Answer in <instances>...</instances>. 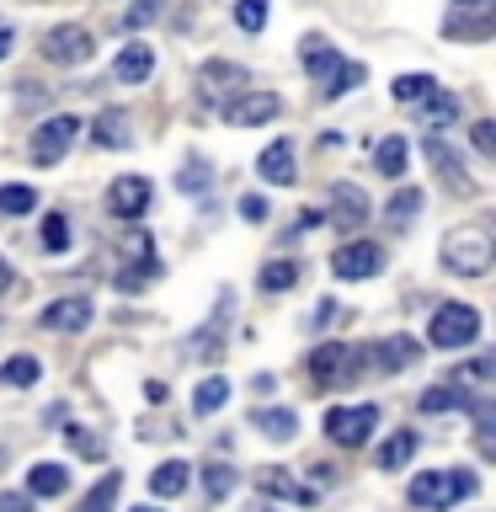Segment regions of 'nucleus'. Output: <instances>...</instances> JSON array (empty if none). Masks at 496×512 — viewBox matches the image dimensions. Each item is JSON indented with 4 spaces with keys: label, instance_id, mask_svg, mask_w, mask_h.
<instances>
[{
    "label": "nucleus",
    "instance_id": "50",
    "mask_svg": "<svg viewBox=\"0 0 496 512\" xmlns=\"http://www.w3.org/2000/svg\"><path fill=\"white\" fill-rule=\"evenodd\" d=\"M134 512H155V507H134Z\"/></svg>",
    "mask_w": 496,
    "mask_h": 512
},
{
    "label": "nucleus",
    "instance_id": "41",
    "mask_svg": "<svg viewBox=\"0 0 496 512\" xmlns=\"http://www.w3.org/2000/svg\"><path fill=\"white\" fill-rule=\"evenodd\" d=\"M363 75H368L363 64H347V59H342V70L331 75V86H326V96H342V91H352V86H358Z\"/></svg>",
    "mask_w": 496,
    "mask_h": 512
},
{
    "label": "nucleus",
    "instance_id": "3",
    "mask_svg": "<svg viewBox=\"0 0 496 512\" xmlns=\"http://www.w3.org/2000/svg\"><path fill=\"white\" fill-rule=\"evenodd\" d=\"M475 336H480V315L470 310V304H443V310L432 315V326H427V342L443 347V352L470 347Z\"/></svg>",
    "mask_w": 496,
    "mask_h": 512
},
{
    "label": "nucleus",
    "instance_id": "30",
    "mask_svg": "<svg viewBox=\"0 0 496 512\" xmlns=\"http://www.w3.org/2000/svg\"><path fill=\"white\" fill-rule=\"evenodd\" d=\"M374 166L384 171V176H390V182H400V176H406V139H384L379 144V155H374Z\"/></svg>",
    "mask_w": 496,
    "mask_h": 512
},
{
    "label": "nucleus",
    "instance_id": "7",
    "mask_svg": "<svg viewBox=\"0 0 496 512\" xmlns=\"http://www.w3.org/2000/svg\"><path fill=\"white\" fill-rule=\"evenodd\" d=\"M331 272H336V278H347V283L374 278V272H384V251L374 246V240H347V246L331 256Z\"/></svg>",
    "mask_w": 496,
    "mask_h": 512
},
{
    "label": "nucleus",
    "instance_id": "20",
    "mask_svg": "<svg viewBox=\"0 0 496 512\" xmlns=\"http://www.w3.org/2000/svg\"><path fill=\"white\" fill-rule=\"evenodd\" d=\"M187 480H192V464L166 459V464H155V470H150V491H155V496H182Z\"/></svg>",
    "mask_w": 496,
    "mask_h": 512
},
{
    "label": "nucleus",
    "instance_id": "32",
    "mask_svg": "<svg viewBox=\"0 0 496 512\" xmlns=\"http://www.w3.org/2000/svg\"><path fill=\"white\" fill-rule=\"evenodd\" d=\"M251 422L262 427L267 438H283V443L294 438V427H299V422H294V411H288V406H283V411H251Z\"/></svg>",
    "mask_w": 496,
    "mask_h": 512
},
{
    "label": "nucleus",
    "instance_id": "17",
    "mask_svg": "<svg viewBox=\"0 0 496 512\" xmlns=\"http://www.w3.org/2000/svg\"><path fill=\"white\" fill-rule=\"evenodd\" d=\"M459 118V96L454 91H443V86H432L422 96V128H432V134H443L448 123Z\"/></svg>",
    "mask_w": 496,
    "mask_h": 512
},
{
    "label": "nucleus",
    "instance_id": "21",
    "mask_svg": "<svg viewBox=\"0 0 496 512\" xmlns=\"http://www.w3.org/2000/svg\"><path fill=\"white\" fill-rule=\"evenodd\" d=\"M416 358H422V347H416L411 336H384L379 342V368L384 374H400V368H411Z\"/></svg>",
    "mask_w": 496,
    "mask_h": 512
},
{
    "label": "nucleus",
    "instance_id": "43",
    "mask_svg": "<svg viewBox=\"0 0 496 512\" xmlns=\"http://www.w3.org/2000/svg\"><path fill=\"white\" fill-rule=\"evenodd\" d=\"M176 187H182V192H203L208 187V166H203V160H198V166H187L182 176H176Z\"/></svg>",
    "mask_w": 496,
    "mask_h": 512
},
{
    "label": "nucleus",
    "instance_id": "39",
    "mask_svg": "<svg viewBox=\"0 0 496 512\" xmlns=\"http://www.w3.org/2000/svg\"><path fill=\"white\" fill-rule=\"evenodd\" d=\"M235 22L246 27V32H262V27H267V0H240V6H235Z\"/></svg>",
    "mask_w": 496,
    "mask_h": 512
},
{
    "label": "nucleus",
    "instance_id": "31",
    "mask_svg": "<svg viewBox=\"0 0 496 512\" xmlns=\"http://www.w3.org/2000/svg\"><path fill=\"white\" fill-rule=\"evenodd\" d=\"M256 283H262V294H288V288L299 283V267L294 262H267Z\"/></svg>",
    "mask_w": 496,
    "mask_h": 512
},
{
    "label": "nucleus",
    "instance_id": "12",
    "mask_svg": "<svg viewBox=\"0 0 496 512\" xmlns=\"http://www.w3.org/2000/svg\"><path fill=\"white\" fill-rule=\"evenodd\" d=\"M43 326H48V331H86V326H91V299H86V294L54 299V304L43 310Z\"/></svg>",
    "mask_w": 496,
    "mask_h": 512
},
{
    "label": "nucleus",
    "instance_id": "4",
    "mask_svg": "<svg viewBox=\"0 0 496 512\" xmlns=\"http://www.w3.org/2000/svg\"><path fill=\"white\" fill-rule=\"evenodd\" d=\"M358 368H363V352H352L347 342H320L310 352V374L320 390H342V384H352Z\"/></svg>",
    "mask_w": 496,
    "mask_h": 512
},
{
    "label": "nucleus",
    "instance_id": "9",
    "mask_svg": "<svg viewBox=\"0 0 496 512\" xmlns=\"http://www.w3.org/2000/svg\"><path fill=\"white\" fill-rule=\"evenodd\" d=\"M91 32L86 27H54L43 38V59H54V64H86L91 59Z\"/></svg>",
    "mask_w": 496,
    "mask_h": 512
},
{
    "label": "nucleus",
    "instance_id": "35",
    "mask_svg": "<svg viewBox=\"0 0 496 512\" xmlns=\"http://www.w3.org/2000/svg\"><path fill=\"white\" fill-rule=\"evenodd\" d=\"M256 486H262L267 496H294V502H310V491H299L288 475H278V470H256Z\"/></svg>",
    "mask_w": 496,
    "mask_h": 512
},
{
    "label": "nucleus",
    "instance_id": "46",
    "mask_svg": "<svg viewBox=\"0 0 496 512\" xmlns=\"http://www.w3.org/2000/svg\"><path fill=\"white\" fill-rule=\"evenodd\" d=\"M240 214H246L251 224H262V219H267V203H262V198H256V192H251V198H240Z\"/></svg>",
    "mask_w": 496,
    "mask_h": 512
},
{
    "label": "nucleus",
    "instance_id": "33",
    "mask_svg": "<svg viewBox=\"0 0 496 512\" xmlns=\"http://www.w3.org/2000/svg\"><path fill=\"white\" fill-rule=\"evenodd\" d=\"M224 320H230V294L219 299V310H214V320L198 331V352L203 358H219V331H224Z\"/></svg>",
    "mask_w": 496,
    "mask_h": 512
},
{
    "label": "nucleus",
    "instance_id": "13",
    "mask_svg": "<svg viewBox=\"0 0 496 512\" xmlns=\"http://www.w3.org/2000/svg\"><path fill=\"white\" fill-rule=\"evenodd\" d=\"M123 256H128V267L118 272V288H139V283L155 272V240H150V235H128Z\"/></svg>",
    "mask_w": 496,
    "mask_h": 512
},
{
    "label": "nucleus",
    "instance_id": "36",
    "mask_svg": "<svg viewBox=\"0 0 496 512\" xmlns=\"http://www.w3.org/2000/svg\"><path fill=\"white\" fill-rule=\"evenodd\" d=\"M38 374H43V368H38V358H27V352H22V358H11V363H0V384H32Z\"/></svg>",
    "mask_w": 496,
    "mask_h": 512
},
{
    "label": "nucleus",
    "instance_id": "38",
    "mask_svg": "<svg viewBox=\"0 0 496 512\" xmlns=\"http://www.w3.org/2000/svg\"><path fill=\"white\" fill-rule=\"evenodd\" d=\"M203 486H208V496L219 502V496L235 491V470H230V464H208V470H203Z\"/></svg>",
    "mask_w": 496,
    "mask_h": 512
},
{
    "label": "nucleus",
    "instance_id": "37",
    "mask_svg": "<svg viewBox=\"0 0 496 512\" xmlns=\"http://www.w3.org/2000/svg\"><path fill=\"white\" fill-rule=\"evenodd\" d=\"M432 86H438L432 75H400V80H395V102H422Z\"/></svg>",
    "mask_w": 496,
    "mask_h": 512
},
{
    "label": "nucleus",
    "instance_id": "10",
    "mask_svg": "<svg viewBox=\"0 0 496 512\" xmlns=\"http://www.w3.org/2000/svg\"><path fill=\"white\" fill-rule=\"evenodd\" d=\"M331 224L336 230H358V224H368V192L352 187V182H336L331 187Z\"/></svg>",
    "mask_w": 496,
    "mask_h": 512
},
{
    "label": "nucleus",
    "instance_id": "5",
    "mask_svg": "<svg viewBox=\"0 0 496 512\" xmlns=\"http://www.w3.org/2000/svg\"><path fill=\"white\" fill-rule=\"evenodd\" d=\"M80 139V118H70V112H59V118H48L32 128V144H27V155L38 160V166H54L59 155H70V144Z\"/></svg>",
    "mask_w": 496,
    "mask_h": 512
},
{
    "label": "nucleus",
    "instance_id": "6",
    "mask_svg": "<svg viewBox=\"0 0 496 512\" xmlns=\"http://www.w3.org/2000/svg\"><path fill=\"white\" fill-rule=\"evenodd\" d=\"M374 422H379L374 406H331L326 411V438L342 443V448H358V443H368Z\"/></svg>",
    "mask_w": 496,
    "mask_h": 512
},
{
    "label": "nucleus",
    "instance_id": "19",
    "mask_svg": "<svg viewBox=\"0 0 496 512\" xmlns=\"http://www.w3.org/2000/svg\"><path fill=\"white\" fill-rule=\"evenodd\" d=\"M198 86H203V96L214 102L219 91H230V86H246V70L240 64H224V59H214V64H203L198 70Z\"/></svg>",
    "mask_w": 496,
    "mask_h": 512
},
{
    "label": "nucleus",
    "instance_id": "1",
    "mask_svg": "<svg viewBox=\"0 0 496 512\" xmlns=\"http://www.w3.org/2000/svg\"><path fill=\"white\" fill-rule=\"evenodd\" d=\"M475 491H480V480L470 470H422L411 480V507L438 512V507H454V502H464V496H475Z\"/></svg>",
    "mask_w": 496,
    "mask_h": 512
},
{
    "label": "nucleus",
    "instance_id": "49",
    "mask_svg": "<svg viewBox=\"0 0 496 512\" xmlns=\"http://www.w3.org/2000/svg\"><path fill=\"white\" fill-rule=\"evenodd\" d=\"M6 288H11V267L0 262V294H6Z\"/></svg>",
    "mask_w": 496,
    "mask_h": 512
},
{
    "label": "nucleus",
    "instance_id": "18",
    "mask_svg": "<svg viewBox=\"0 0 496 512\" xmlns=\"http://www.w3.org/2000/svg\"><path fill=\"white\" fill-rule=\"evenodd\" d=\"M304 70H310V80H320V91H326L331 75L342 70V54H336L331 43H320V38H304Z\"/></svg>",
    "mask_w": 496,
    "mask_h": 512
},
{
    "label": "nucleus",
    "instance_id": "23",
    "mask_svg": "<svg viewBox=\"0 0 496 512\" xmlns=\"http://www.w3.org/2000/svg\"><path fill=\"white\" fill-rule=\"evenodd\" d=\"M459 406H470V390L459 379H443L432 390H422V411H459Z\"/></svg>",
    "mask_w": 496,
    "mask_h": 512
},
{
    "label": "nucleus",
    "instance_id": "29",
    "mask_svg": "<svg viewBox=\"0 0 496 512\" xmlns=\"http://www.w3.org/2000/svg\"><path fill=\"white\" fill-rule=\"evenodd\" d=\"M118 491H123V475H118V470H107V475L91 486L86 502H80V512H107L112 502H118Z\"/></svg>",
    "mask_w": 496,
    "mask_h": 512
},
{
    "label": "nucleus",
    "instance_id": "15",
    "mask_svg": "<svg viewBox=\"0 0 496 512\" xmlns=\"http://www.w3.org/2000/svg\"><path fill=\"white\" fill-rule=\"evenodd\" d=\"M150 70H155V48L150 43H128L123 54L112 59V80H123V86H139Z\"/></svg>",
    "mask_w": 496,
    "mask_h": 512
},
{
    "label": "nucleus",
    "instance_id": "48",
    "mask_svg": "<svg viewBox=\"0 0 496 512\" xmlns=\"http://www.w3.org/2000/svg\"><path fill=\"white\" fill-rule=\"evenodd\" d=\"M11 43H16V38H11V32H6V27H0V59H6V54H11Z\"/></svg>",
    "mask_w": 496,
    "mask_h": 512
},
{
    "label": "nucleus",
    "instance_id": "34",
    "mask_svg": "<svg viewBox=\"0 0 496 512\" xmlns=\"http://www.w3.org/2000/svg\"><path fill=\"white\" fill-rule=\"evenodd\" d=\"M32 208H38V192H32L27 182L0 187V214H32Z\"/></svg>",
    "mask_w": 496,
    "mask_h": 512
},
{
    "label": "nucleus",
    "instance_id": "44",
    "mask_svg": "<svg viewBox=\"0 0 496 512\" xmlns=\"http://www.w3.org/2000/svg\"><path fill=\"white\" fill-rule=\"evenodd\" d=\"M70 443H75V448H80V454H86V459H96V454H102V443H96L91 432H80V427H70Z\"/></svg>",
    "mask_w": 496,
    "mask_h": 512
},
{
    "label": "nucleus",
    "instance_id": "25",
    "mask_svg": "<svg viewBox=\"0 0 496 512\" xmlns=\"http://www.w3.org/2000/svg\"><path fill=\"white\" fill-rule=\"evenodd\" d=\"M64 486H70V470H64V464H32L27 470V491L32 496H59Z\"/></svg>",
    "mask_w": 496,
    "mask_h": 512
},
{
    "label": "nucleus",
    "instance_id": "42",
    "mask_svg": "<svg viewBox=\"0 0 496 512\" xmlns=\"http://www.w3.org/2000/svg\"><path fill=\"white\" fill-rule=\"evenodd\" d=\"M470 139H475L480 160H491V155H496V123H475V128H470Z\"/></svg>",
    "mask_w": 496,
    "mask_h": 512
},
{
    "label": "nucleus",
    "instance_id": "14",
    "mask_svg": "<svg viewBox=\"0 0 496 512\" xmlns=\"http://www.w3.org/2000/svg\"><path fill=\"white\" fill-rule=\"evenodd\" d=\"M256 176L262 182H272V187H288L294 182V144L288 139H272L262 155H256Z\"/></svg>",
    "mask_w": 496,
    "mask_h": 512
},
{
    "label": "nucleus",
    "instance_id": "16",
    "mask_svg": "<svg viewBox=\"0 0 496 512\" xmlns=\"http://www.w3.org/2000/svg\"><path fill=\"white\" fill-rule=\"evenodd\" d=\"M91 139L102 144V150H128V112L123 107H102L91 123Z\"/></svg>",
    "mask_w": 496,
    "mask_h": 512
},
{
    "label": "nucleus",
    "instance_id": "24",
    "mask_svg": "<svg viewBox=\"0 0 496 512\" xmlns=\"http://www.w3.org/2000/svg\"><path fill=\"white\" fill-rule=\"evenodd\" d=\"M416 214H422V187H400L390 198V208H384V224H390V230H406Z\"/></svg>",
    "mask_w": 496,
    "mask_h": 512
},
{
    "label": "nucleus",
    "instance_id": "2",
    "mask_svg": "<svg viewBox=\"0 0 496 512\" xmlns=\"http://www.w3.org/2000/svg\"><path fill=\"white\" fill-rule=\"evenodd\" d=\"M491 256H496V246H491V235L486 230H475V224H464V230H454L443 240V262L459 272V278H480V272L491 267Z\"/></svg>",
    "mask_w": 496,
    "mask_h": 512
},
{
    "label": "nucleus",
    "instance_id": "22",
    "mask_svg": "<svg viewBox=\"0 0 496 512\" xmlns=\"http://www.w3.org/2000/svg\"><path fill=\"white\" fill-rule=\"evenodd\" d=\"M496 0H454V16H448V32H486Z\"/></svg>",
    "mask_w": 496,
    "mask_h": 512
},
{
    "label": "nucleus",
    "instance_id": "47",
    "mask_svg": "<svg viewBox=\"0 0 496 512\" xmlns=\"http://www.w3.org/2000/svg\"><path fill=\"white\" fill-rule=\"evenodd\" d=\"M0 512H32V502L22 491H6V496H0Z\"/></svg>",
    "mask_w": 496,
    "mask_h": 512
},
{
    "label": "nucleus",
    "instance_id": "45",
    "mask_svg": "<svg viewBox=\"0 0 496 512\" xmlns=\"http://www.w3.org/2000/svg\"><path fill=\"white\" fill-rule=\"evenodd\" d=\"M150 16H160V0H139L134 11H128V27H139V22H150Z\"/></svg>",
    "mask_w": 496,
    "mask_h": 512
},
{
    "label": "nucleus",
    "instance_id": "8",
    "mask_svg": "<svg viewBox=\"0 0 496 512\" xmlns=\"http://www.w3.org/2000/svg\"><path fill=\"white\" fill-rule=\"evenodd\" d=\"M278 112H283L278 91H246V96H235V102L224 107V118H230L235 128H256V123H272Z\"/></svg>",
    "mask_w": 496,
    "mask_h": 512
},
{
    "label": "nucleus",
    "instance_id": "40",
    "mask_svg": "<svg viewBox=\"0 0 496 512\" xmlns=\"http://www.w3.org/2000/svg\"><path fill=\"white\" fill-rule=\"evenodd\" d=\"M43 246H48V251H64V246H70V224H64V214H48V219H43Z\"/></svg>",
    "mask_w": 496,
    "mask_h": 512
},
{
    "label": "nucleus",
    "instance_id": "28",
    "mask_svg": "<svg viewBox=\"0 0 496 512\" xmlns=\"http://www.w3.org/2000/svg\"><path fill=\"white\" fill-rule=\"evenodd\" d=\"M224 400H230V379L214 374V379H203L198 390H192V411H198V416H214Z\"/></svg>",
    "mask_w": 496,
    "mask_h": 512
},
{
    "label": "nucleus",
    "instance_id": "26",
    "mask_svg": "<svg viewBox=\"0 0 496 512\" xmlns=\"http://www.w3.org/2000/svg\"><path fill=\"white\" fill-rule=\"evenodd\" d=\"M427 160H432V166H438V171H443V176H448V182H454L459 192H470V176H464V166H459V155H448V144H443L438 134L427 139Z\"/></svg>",
    "mask_w": 496,
    "mask_h": 512
},
{
    "label": "nucleus",
    "instance_id": "27",
    "mask_svg": "<svg viewBox=\"0 0 496 512\" xmlns=\"http://www.w3.org/2000/svg\"><path fill=\"white\" fill-rule=\"evenodd\" d=\"M416 448H422V438H416L411 427H406V432H395V438L379 448V470H400V464H406V459L416 454Z\"/></svg>",
    "mask_w": 496,
    "mask_h": 512
},
{
    "label": "nucleus",
    "instance_id": "11",
    "mask_svg": "<svg viewBox=\"0 0 496 512\" xmlns=\"http://www.w3.org/2000/svg\"><path fill=\"white\" fill-rule=\"evenodd\" d=\"M107 208L118 219H139L144 208H150V182H144V176H118V182L107 187Z\"/></svg>",
    "mask_w": 496,
    "mask_h": 512
}]
</instances>
